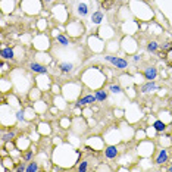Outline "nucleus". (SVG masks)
<instances>
[{"mask_svg":"<svg viewBox=\"0 0 172 172\" xmlns=\"http://www.w3.org/2000/svg\"><path fill=\"white\" fill-rule=\"evenodd\" d=\"M119 2H122V0H119Z\"/></svg>","mask_w":172,"mask_h":172,"instance_id":"a878e982","label":"nucleus"},{"mask_svg":"<svg viewBox=\"0 0 172 172\" xmlns=\"http://www.w3.org/2000/svg\"><path fill=\"white\" fill-rule=\"evenodd\" d=\"M56 41L61 44V46H63V47H68V46H69V38H68L66 36H63V34H57Z\"/></svg>","mask_w":172,"mask_h":172,"instance_id":"f8f14e48","label":"nucleus"},{"mask_svg":"<svg viewBox=\"0 0 172 172\" xmlns=\"http://www.w3.org/2000/svg\"><path fill=\"white\" fill-rule=\"evenodd\" d=\"M80 172H86L88 171V162L87 160H81L80 163H78V168H77Z\"/></svg>","mask_w":172,"mask_h":172,"instance_id":"2eb2a0df","label":"nucleus"},{"mask_svg":"<svg viewBox=\"0 0 172 172\" xmlns=\"http://www.w3.org/2000/svg\"><path fill=\"white\" fill-rule=\"evenodd\" d=\"M143 75H144V78H146L147 81H154L156 80V77H157V69H156L154 66H147L146 69H144Z\"/></svg>","mask_w":172,"mask_h":172,"instance_id":"7ed1b4c3","label":"nucleus"},{"mask_svg":"<svg viewBox=\"0 0 172 172\" xmlns=\"http://www.w3.org/2000/svg\"><path fill=\"white\" fill-rule=\"evenodd\" d=\"M25 171H27V166H25L24 162H21L18 165V168H16V172H25Z\"/></svg>","mask_w":172,"mask_h":172,"instance_id":"4be33fe9","label":"nucleus"},{"mask_svg":"<svg viewBox=\"0 0 172 172\" xmlns=\"http://www.w3.org/2000/svg\"><path fill=\"white\" fill-rule=\"evenodd\" d=\"M157 88V86H156V82L154 81H147L146 84H143L141 86V93H152L153 90H156Z\"/></svg>","mask_w":172,"mask_h":172,"instance_id":"6e6552de","label":"nucleus"},{"mask_svg":"<svg viewBox=\"0 0 172 172\" xmlns=\"http://www.w3.org/2000/svg\"><path fill=\"white\" fill-rule=\"evenodd\" d=\"M132 59H134V62H138L140 59H141V56H140V55H135L134 57H132Z\"/></svg>","mask_w":172,"mask_h":172,"instance_id":"5701e85b","label":"nucleus"},{"mask_svg":"<svg viewBox=\"0 0 172 172\" xmlns=\"http://www.w3.org/2000/svg\"><path fill=\"white\" fill-rule=\"evenodd\" d=\"M72 69H74V65H72V63H69V62H61V63H59V71L63 72V74H69V72H72Z\"/></svg>","mask_w":172,"mask_h":172,"instance_id":"1a4fd4ad","label":"nucleus"},{"mask_svg":"<svg viewBox=\"0 0 172 172\" xmlns=\"http://www.w3.org/2000/svg\"><path fill=\"white\" fill-rule=\"evenodd\" d=\"M30 69L32 72H37V74H47V68L41 63H38V62H31Z\"/></svg>","mask_w":172,"mask_h":172,"instance_id":"20e7f679","label":"nucleus"},{"mask_svg":"<svg viewBox=\"0 0 172 172\" xmlns=\"http://www.w3.org/2000/svg\"><path fill=\"white\" fill-rule=\"evenodd\" d=\"M105 156L106 159H115L118 156V149L116 146H107V147L105 149Z\"/></svg>","mask_w":172,"mask_h":172,"instance_id":"423d86ee","label":"nucleus"},{"mask_svg":"<svg viewBox=\"0 0 172 172\" xmlns=\"http://www.w3.org/2000/svg\"><path fill=\"white\" fill-rule=\"evenodd\" d=\"M109 90H111L113 94H119V93H122V88L119 86H116V84H111L109 86Z\"/></svg>","mask_w":172,"mask_h":172,"instance_id":"6ab92c4d","label":"nucleus"},{"mask_svg":"<svg viewBox=\"0 0 172 172\" xmlns=\"http://www.w3.org/2000/svg\"><path fill=\"white\" fill-rule=\"evenodd\" d=\"M44 3H46V5H49V3H52V2H55V0H43Z\"/></svg>","mask_w":172,"mask_h":172,"instance_id":"b1692460","label":"nucleus"},{"mask_svg":"<svg viewBox=\"0 0 172 172\" xmlns=\"http://www.w3.org/2000/svg\"><path fill=\"white\" fill-rule=\"evenodd\" d=\"M103 18H105V15H103V12L102 10H96V12L91 15V22L93 24H102V21H103Z\"/></svg>","mask_w":172,"mask_h":172,"instance_id":"9d476101","label":"nucleus"},{"mask_svg":"<svg viewBox=\"0 0 172 172\" xmlns=\"http://www.w3.org/2000/svg\"><path fill=\"white\" fill-rule=\"evenodd\" d=\"M0 56H2V59L5 61V59H13L15 57V52H13V49H10V47H3L2 49V52H0Z\"/></svg>","mask_w":172,"mask_h":172,"instance_id":"0eeeda50","label":"nucleus"},{"mask_svg":"<svg viewBox=\"0 0 172 172\" xmlns=\"http://www.w3.org/2000/svg\"><path fill=\"white\" fill-rule=\"evenodd\" d=\"M13 138H15V132H5V134L2 135L3 141H12Z\"/></svg>","mask_w":172,"mask_h":172,"instance_id":"a211bd4d","label":"nucleus"},{"mask_svg":"<svg viewBox=\"0 0 172 172\" xmlns=\"http://www.w3.org/2000/svg\"><path fill=\"white\" fill-rule=\"evenodd\" d=\"M105 59L107 62H111L113 66L116 68V69H121V71H124V69H127L128 68V62L125 61L124 57H118V56H105Z\"/></svg>","mask_w":172,"mask_h":172,"instance_id":"f257e3e1","label":"nucleus"},{"mask_svg":"<svg viewBox=\"0 0 172 172\" xmlns=\"http://www.w3.org/2000/svg\"><path fill=\"white\" fill-rule=\"evenodd\" d=\"M94 102H97L96 96H94V94H87V96H84V97H81L80 100L75 103V106H77V107H82V106L91 105V103H94Z\"/></svg>","mask_w":172,"mask_h":172,"instance_id":"f03ea898","label":"nucleus"},{"mask_svg":"<svg viewBox=\"0 0 172 172\" xmlns=\"http://www.w3.org/2000/svg\"><path fill=\"white\" fill-rule=\"evenodd\" d=\"M154 162H156L157 165L166 163V162H168V150H166V149H160L157 156H156V159H154Z\"/></svg>","mask_w":172,"mask_h":172,"instance_id":"39448f33","label":"nucleus"},{"mask_svg":"<svg viewBox=\"0 0 172 172\" xmlns=\"http://www.w3.org/2000/svg\"><path fill=\"white\" fill-rule=\"evenodd\" d=\"M36 171H38V163L37 162H30V165L27 166L25 172H36Z\"/></svg>","mask_w":172,"mask_h":172,"instance_id":"f3484780","label":"nucleus"},{"mask_svg":"<svg viewBox=\"0 0 172 172\" xmlns=\"http://www.w3.org/2000/svg\"><path fill=\"white\" fill-rule=\"evenodd\" d=\"M153 128H154V131H157V132H163V131H165V128H166V125H165V122H163V121L156 119V121L153 122Z\"/></svg>","mask_w":172,"mask_h":172,"instance_id":"9b49d317","label":"nucleus"},{"mask_svg":"<svg viewBox=\"0 0 172 172\" xmlns=\"http://www.w3.org/2000/svg\"><path fill=\"white\" fill-rule=\"evenodd\" d=\"M77 9H78V13H80L81 16H87L88 15V6H87L86 3H80Z\"/></svg>","mask_w":172,"mask_h":172,"instance_id":"4468645a","label":"nucleus"},{"mask_svg":"<svg viewBox=\"0 0 172 172\" xmlns=\"http://www.w3.org/2000/svg\"><path fill=\"white\" fill-rule=\"evenodd\" d=\"M157 49H159V44H157V41H150V43L147 44V50H149V52H152V53H154Z\"/></svg>","mask_w":172,"mask_h":172,"instance_id":"dca6fc26","label":"nucleus"},{"mask_svg":"<svg viewBox=\"0 0 172 172\" xmlns=\"http://www.w3.org/2000/svg\"><path fill=\"white\" fill-rule=\"evenodd\" d=\"M94 96L97 99V102H105L106 99H107V91H105V90H97V91L94 93Z\"/></svg>","mask_w":172,"mask_h":172,"instance_id":"ddd939ff","label":"nucleus"},{"mask_svg":"<svg viewBox=\"0 0 172 172\" xmlns=\"http://www.w3.org/2000/svg\"><path fill=\"white\" fill-rule=\"evenodd\" d=\"M24 113H25V112L22 111V109H19V111L16 112V119H18V121H24V119H25Z\"/></svg>","mask_w":172,"mask_h":172,"instance_id":"412c9836","label":"nucleus"},{"mask_svg":"<svg viewBox=\"0 0 172 172\" xmlns=\"http://www.w3.org/2000/svg\"><path fill=\"white\" fill-rule=\"evenodd\" d=\"M32 153H34V150H28V152H25L24 156H22V159H24L25 162H30V160L32 159Z\"/></svg>","mask_w":172,"mask_h":172,"instance_id":"aec40b11","label":"nucleus"},{"mask_svg":"<svg viewBox=\"0 0 172 172\" xmlns=\"http://www.w3.org/2000/svg\"><path fill=\"white\" fill-rule=\"evenodd\" d=\"M168 171H169V172H172V165L169 166V168H168Z\"/></svg>","mask_w":172,"mask_h":172,"instance_id":"393cba45","label":"nucleus"}]
</instances>
